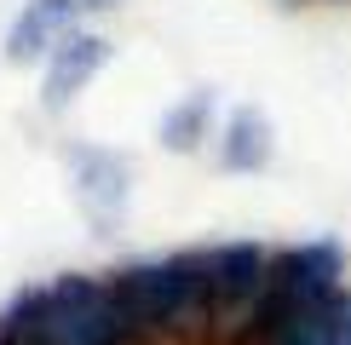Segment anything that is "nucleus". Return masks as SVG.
<instances>
[{
    "instance_id": "obj_1",
    "label": "nucleus",
    "mask_w": 351,
    "mask_h": 345,
    "mask_svg": "<svg viewBox=\"0 0 351 345\" xmlns=\"http://www.w3.org/2000/svg\"><path fill=\"white\" fill-rule=\"evenodd\" d=\"M110 294L133 345H202L208 334V248L110 270Z\"/></svg>"
},
{
    "instance_id": "obj_2",
    "label": "nucleus",
    "mask_w": 351,
    "mask_h": 345,
    "mask_svg": "<svg viewBox=\"0 0 351 345\" xmlns=\"http://www.w3.org/2000/svg\"><path fill=\"white\" fill-rule=\"evenodd\" d=\"M340 277H346V253H340V242H328V236L276 248L271 253V270H265V288H259V299H254V311H247L237 345H259L271 328H282L294 311L328 299L334 288H346Z\"/></svg>"
},
{
    "instance_id": "obj_3",
    "label": "nucleus",
    "mask_w": 351,
    "mask_h": 345,
    "mask_svg": "<svg viewBox=\"0 0 351 345\" xmlns=\"http://www.w3.org/2000/svg\"><path fill=\"white\" fill-rule=\"evenodd\" d=\"M40 340L47 345H133L121 311H115L110 277H69L40 282Z\"/></svg>"
},
{
    "instance_id": "obj_4",
    "label": "nucleus",
    "mask_w": 351,
    "mask_h": 345,
    "mask_svg": "<svg viewBox=\"0 0 351 345\" xmlns=\"http://www.w3.org/2000/svg\"><path fill=\"white\" fill-rule=\"evenodd\" d=\"M265 270H271V253L259 242L208 248V334H202V345H237L247 311L265 288Z\"/></svg>"
},
{
    "instance_id": "obj_5",
    "label": "nucleus",
    "mask_w": 351,
    "mask_h": 345,
    "mask_svg": "<svg viewBox=\"0 0 351 345\" xmlns=\"http://www.w3.org/2000/svg\"><path fill=\"white\" fill-rule=\"evenodd\" d=\"M69 172H75V201L81 213L93 219L98 236H110L127 213V196H133V172H127L121 155L93 150V144H75L69 150Z\"/></svg>"
},
{
    "instance_id": "obj_6",
    "label": "nucleus",
    "mask_w": 351,
    "mask_h": 345,
    "mask_svg": "<svg viewBox=\"0 0 351 345\" xmlns=\"http://www.w3.org/2000/svg\"><path fill=\"white\" fill-rule=\"evenodd\" d=\"M110 64V40L93 35V29H69L64 40L47 52V81H40V104L52 115H64L86 86L98 81V69Z\"/></svg>"
},
{
    "instance_id": "obj_7",
    "label": "nucleus",
    "mask_w": 351,
    "mask_h": 345,
    "mask_svg": "<svg viewBox=\"0 0 351 345\" xmlns=\"http://www.w3.org/2000/svg\"><path fill=\"white\" fill-rule=\"evenodd\" d=\"M81 0H29L18 12V23H12L6 35V58L12 64H35V58H47L58 40L69 35V23H75Z\"/></svg>"
},
{
    "instance_id": "obj_8",
    "label": "nucleus",
    "mask_w": 351,
    "mask_h": 345,
    "mask_svg": "<svg viewBox=\"0 0 351 345\" xmlns=\"http://www.w3.org/2000/svg\"><path fill=\"white\" fill-rule=\"evenodd\" d=\"M259 345H351V294L334 288L328 299L294 311L282 328H271Z\"/></svg>"
},
{
    "instance_id": "obj_9",
    "label": "nucleus",
    "mask_w": 351,
    "mask_h": 345,
    "mask_svg": "<svg viewBox=\"0 0 351 345\" xmlns=\"http://www.w3.org/2000/svg\"><path fill=\"white\" fill-rule=\"evenodd\" d=\"M276 155V138H271V121L259 110H230L225 127H219V167L225 172H265Z\"/></svg>"
},
{
    "instance_id": "obj_10",
    "label": "nucleus",
    "mask_w": 351,
    "mask_h": 345,
    "mask_svg": "<svg viewBox=\"0 0 351 345\" xmlns=\"http://www.w3.org/2000/svg\"><path fill=\"white\" fill-rule=\"evenodd\" d=\"M202 138H213V92H190L184 104H173L162 115V144L167 150L190 155V150H202Z\"/></svg>"
},
{
    "instance_id": "obj_11",
    "label": "nucleus",
    "mask_w": 351,
    "mask_h": 345,
    "mask_svg": "<svg viewBox=\"0 0 351 345\" xmlns=\"http://www.w3.org/2000/svg\"><path fill=\"white\" fill-rule=\"evenodd\" d=\"M115 0H81V12H110Z\"/></svg>"
},
{
    "instance_id": "obj_12",
    "label": "nucleus",
    "mask_w": 351,
    "mask_h": 345,
    "mask_svg": "<svg viewBox=\"0 0 351 345\" xmlns=\"http://www.w3.org/2000/svg\"><path fill=\"white\" fill-rule=\"evenodd\" d=\"M0 345H12V340H6V334H0Z\"/></svg>"
}]
</instances>
